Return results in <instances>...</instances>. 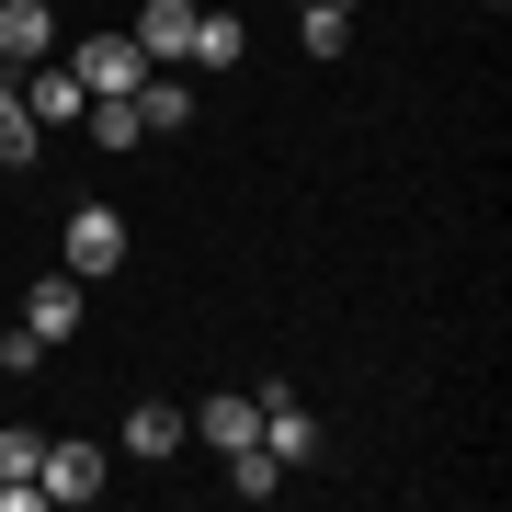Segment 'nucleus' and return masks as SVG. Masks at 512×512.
Segmentation results:
<instances>
[{
  "mask_svg": "<svg viewBox=\"0 0 512 512\" xmlns=\"http://www.w3.org/2000/svg\"><path fill=\"white\" fill-rule=\"evenodd\" d=\"M69 69H80V92H92V103H137L148 46H137V35H80V46H69Z\"/></svg>",
  "mask_w": 512,
  "mask_h": 512,
  "instance_id": "1",
  "label": "nucleus"
},
{
  "mask_svg": "<svg viewBox=\"0 0 512 512\" xmlns=\"http://www.w3.org/2000/svg\"><path fill=\"white\" fill-rule=\"evenodd\" d=\"M114 262H126V217H114V205H69V262H57V274H114Z\"/></svg>",
  "mask_w": 512,
  "mask_h": 512,
  "instance_id": "2",
  "label": "nucleus"
},
{
  "mask_svg": "<svg viewBox=\"0 0 512 512\" xmlns=\"http://www.w3.org/2000/svg\"><path fill=\"white\" fill-rule=\"evenodd\" d=\"M262 456H274L285 478L319 456V421H308V399H296V387H262Z\"/></svg>",
  "mask_w": 512,
  "mask_h": 512,
  "instance_id": "3",
  "label": "nucleus"
},
{
  "mask_svg": "<svg viewBox=\"0 0 512 512\" xmlns=\"http://www.w3.org/2000/svg\"><path fill=\"white\" fill-rule=\"evenodd\" d=\"M46 57H57V12H46V0H0V69H46Z\"/></svg>",
  "mask_w": 512,
  "mask_h": 512,
  "instance_id": "4",
  "label": "nucleus"
},
{
  "mask_svg": "<svg viewBox=\"0 0 512 512\" xmlns=\"http://www.w3.org/2000/svg\"><path fill=\"white\" fill-rule=\"evenodd\" d=\"M80 308H92V285H80V274H46L35 296H23V330H35V342L57 353V342H69V330H80Z\"/></svg>",
  "mask_w": 512,
  "mask_h": 512,
  "instance_id": "5",
  "label": "nucleus"
},
{
  "mask_svg": "<svg viewBox=\"0 0 512 512\" xmlns=\"http://www.w3.org/2000/svg\"><path fill=\"white\" fill-rule=\"evenodd\" d=\"M126 35L148 46V69H183V57H194V0H148Z\"/></svg>",
  "mask_w": 512,
  "mask_h": 512,
  "instance_id": "6",
  "label": "nucleus"
},
{
  "mask_svg": "<svg viewBox=\"0 0 512 512\" xmlns=\"http://www.w3.org/2000/svg\"><path fill=\"white\" fill-rule=\"evenodd\" d=\"M183 433H194V410H171V399H137V410H126V456H137V467L183 456Z\"/></svg>",
  "mask_w": 512,
  "mask_h": 512,
  "instance_id": "7",
  "label": "nucleus"
},
{
  "mask_svg": "<svg viewBox=\"0 0 512 512\" xmlns=\"http://www.w3.org/2000/svg\"><path fill=\"white\" fill-rule=\"evenodd\" d=\"M103 478H114L103 444H46V501H103Z\"/></svg>",
  "mask_w": 512,
  "mask_h": 512,
  "instance_id": "8",
  "label": "nucleus"
},
{
  "mask_svg": "<svg viewBox=\"0 0 512 512\" xmlns=\"http://www.w3.org/2000/svg\"><path fill=\"white\" fill-rule=\"evenodd\" d=\"M80 103H92V92H80V69H69V57H46V69H23V114H35V126H69Z\"/></svg>",
  "mask_w": 512,
  "mask_h": 512,
  "instance_id": "9",
  "label": "nucleus"
},
{
  "mask_svg": "<svg viewBox=\"0 0 512 512\" xmlns=\"http://www.w3.org/2000/svg\"><path fill=\"white\" fill-rule=\"evenodd\" d=\"M194 433L217 444V456H228V444H251V433H262V387H217V399L194 410Z\"/></svg>",
  "mask_w": 512,
  "mask_h": 512,
  "instance_id": "10",
  "label": "nucleus"
},
{
  "mask_svg": "<svg viewBox=\"0 0 512 512\" xmlns=\"http://www.w3.org/2000/svg\"><path fill=\"white\" fill-rule=\"evenodd\" d=\"M35 148H46V126L23 114V80L0 69V171H35Z\"/></svg>",
  "mask_w": 512,
  "mask_h": 512,
  "instance_id": "11",
  "label": "nucleus"
},
{
  "mask_svg": "<svg viewBox=\"0 0 512 512\" xmlns=\"http://www.w3.org/2000/svg\"><path fill=\"white\" fill-rule=\"evenodd\" d=\"M296 46H308V57H342L353 46V0H296Z\"/></svg>",
  "mask_w": 512,
  "mask_h": 512,
  "instance_id": "12",
  "label": "nucleus"
},
{
  "mask_svg": "<svg viewBox=\"0 0 512 512\" xmlns=\"http://www.w3.org/2000/svg\"><path fill=\"white\" fill-rule=\"evenodd\" d=\"M12 490H46V444L23 433V421L0 433V512H12Z\"/></svg>",
  "mask_w": 512,
  "mask_h": 512,
  "instance_id": "13",
  "label": "nucleus"
},
{
  "mask_svg": "<svg viewBox=\"0 0 512 512\" xmlns=\"http://www.w3.org/2000/svg\"><path fill=\"white\" fill-rule=\"evenodd\" d=\"M228 490H239V501H274V490H285V467L262 456V433H251V444H228Z\"/></svg>",
  "mask_w": 512,
  "mask_h": 512,
  "instance_id": "14",
  "label": "nucleus"
},
{
  "mask_svg": "<svg viewBox=\"0 0 512 512\" xmlns=\"http://www.w3.org/2000/svg\"><path fill=\"white\" fill-rule=\"evenodd\" d=\"M183 69H239V12H194V57Z\"/></svg>",
  "mask_w": 512,
  "mask_h": 512,
  "instance_id": "15",
  "label": "nucleus"
},
{
  "mask_svg": "<svg viewBox=\"0 0 512 512\" xmlns=\"http://www.w3.org/2000/svg\"><path fill=\"white\" fill-rule=\"evenodd\" d=\"M80 126H92L103 148H137V137H148V126H137V103H80Z\"/></svg>",
  "mask_w": 512,
  "mask_h": 512,
  "instance_id": "16",
  "label": "nucleus"
}]
</instances>
